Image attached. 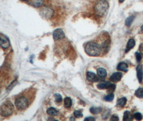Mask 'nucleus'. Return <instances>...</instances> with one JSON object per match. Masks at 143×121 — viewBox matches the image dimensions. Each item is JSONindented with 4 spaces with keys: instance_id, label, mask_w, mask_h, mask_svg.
Wrapping results in <instances>:
<instances>
[{
    "instance_id": "23",
    "label": "nucleus",
    "mask_w": 143,
    "mask_h": 121,
    "mask_svg": "<svg viewBox=\"0 0 143 121\" xmlns=\"http://www.w3.org/2000/svg\"><path fill=\"white\" fill-rule=\"evenodd\" d=\"M114 94H113V93H111V94H109V95H107L106 96L104 97V100L106 101H108V102H111V101H112L113 100H114Z\"/></svg>"
},
{
    "instance_id": "1",
    "label": "nucleus",
    "mask_w": 143,
    "mask_h": 121,
    "mask_svg": "<svg viewBox=\"0 0 143 121\" xmlns=\"http://www.w3.org/2000/svg\"><path fill=\"white\" fill-rule=\"evenodd\" d=\"M110 41L109 39H106L104 40L102 43L100 44L95 41H90L85 46L86 52L90 56H99L102 52V50L104 51H107L109 48Z\"/></svg>"
},
{
    "instance_id": "13",
    "label": "nucleus",
    "mask_w": 143,
    "mask_h": 121,
    "mask_svg": "<svg viewBox=\"0 0 143 121\" xmlns=\"http://www.w3.org/2000/svg\"><path fill=\"white\" fill-rule=\"evenodd\" d=\"M135 40L134 39H130L128 41V42L127 45V48L125 50V52H128L129 51H130L131 49L133 48L135 45Z\"/></svg>"
},
{
    "instance_id": "11",
    "label": "nucleus",
    "mask_w": 143,
    "mask_h": 121,
    "mask_svg": "<svg viewBox=\"0 0 143 121\" xmlns=\"http://www.w3.org/2000/svg\"><path fill=\"white\" fill-rule=\"evenodd\" d=\"M29 3L34 7H40L43 4L44 0H29Z\"/></svg>"
},
{
    "instance_id": "7",
    "label": "nucleus",
    "mask_w": 143,
    "mask_h": 121,
    "mask_svg": "<svg viewBox=\"0 0 143 121\" xmlns=\"http://www.w3.org/2000/svg\"><path fill=\"white\" fill-rule=\"evenodd\" d=\"M122 74L120 72H116L114 73L110 78V80L112 82H117L120 81L122 78Z\"/></svg>"
},
{
    "instance_id": "24",
    "label": "nucleus",
    "mask_w": 143,
    "mask_h": 121,
    "mask_svg": "<svg viewBox=\"0 0 143 121\" xmlns=\"http://www.w3.org/2000/svg\"><path fill=\"white\" fill-rule=\"evenodd\" d=\"M134 117L136 120H138V121H141L143 119V116L142 114L139 113H135L134 114Z\"/></svg>"
},
{
    "instance_id": "6",
    "label": "nucleus",
    "mask_w": 143,
    "mask_h": 121,
    "mask_svg": "<svg viewBox=\"0 0 143 121\" xmlns=\"http://www.w3.org/2000/svg\"><path fill=\"white\" fill-rule=\"evenodd\" d=\"M53 38L55 40H58L60 39H62L65 38V33L61 29H58L55 30L53 32Z\"/></svg>"
},
{
    "instance_id": "14",
    "label": "nucleus",
    "mask_w": 143,
    "mask_h": 121,
    "mask_svg": "<svg viewBox=\"0 0 143 121\" xmlns=\"http://www.w3.org/2000/svg\"><path fill=\"white\" fill-rule=\"evenodd\" d=\"M128 65L126 63L122 62V63H120L118 65L117 69L118 70L126 72L128 71Z\"/></svg>"
},
{
    "instance_id": "19",
    "label": "nucleus",
    "mask_w": 143,
    "mask_h": 121,
    "mask_svg": "<svg viewBox=\"0 0 143 121\" xmlns=\"http://www.w3.org/2000/svg\"><path fill=\"white\" fill-rule=\"evenodd\" d=\"M72 100L71 98H66L64 100V106L66 108H70L72 106Z\"/></svg>"
},
{
    "instance_id": "3",
    "label": "nucleus",
    "mask_w": 143,
    "mask_h": 121,
    "mask_svg": "<svg viewBox=\"0 0 143 121\" xmlns=\"http://www.w3.org/2000/svg\"><path fill=\"white\" fill-rule=\"evenodd\" d=\"M13 106L11 102L6 101L1 106L0 108V114L2 116H9L12 113Z\"/></svg>"
},
{
    "instance_id": "34",
    "label": "nucleus",
    "mask_w": 143,
    "mask_h": 121,
    "mask_svg": "<svg viewBox=\"0 0 143 121\" xmlns=\"http://www.w3.org/2000/svg\"><path fill=\"white\" fill-rule=\"evenodd\" d=\"M23 1H26V0H23Z\"/></svg>"
},
{
    "instance_id": "10",
    "label": "nucleus",
    "mask_w": 143,
    "mask_h": 121,
    "mask_svg": "<svg viewBox=\"0 0 143 121\" xmlns=\"http://www.w3.org/2000/svg\"><path fill=\"white\" fill-rule=\"evenodd\" d=\"M137 75L138 81L139 83H142L143 80V70L142 65H139L137 67Z\"/></svg>"
},
{
    "instance_id": "8",
    "label": "nucleus",
    "mask_w": 143,
    "mask_h": 121,
    "mask_svg": "<svg viewBox=\"0 0 143 121\" xmlns=\"http://www.w3.org/2000/svg\"><path fill=\"white\" fill-rule=\"evenodd\" d=\"M87 79L89 81H99L100 79L98 77H97L95 73L91 72H88L87 73Z\"/></svg>"
},
{
    "instance_id": "33",
    "label": "nucleus",
    "mask_w": 143,
    "mask_h": 121,
    "mask_svg": "<svg viewBox=\"0 0 143 121\" xmlns=\"http://www.w3.org/2000/svg\"><path fill=\"white\" fill-rule=\"evenodd\" d=\"M141 29H142V31H143V25L142 26V27H141Z\"/></svg>"
},
{
    "instance_id": "17",
    "label": "nucleus",
    "mask_w": 143,
    "mask_h": 121,
    "mask_svg": "<svg viewBox=\"0 0 143 121\" xmlns=\"http://www.w3.org/2000/svg\"><path fill=\"white\" fill-rule=\"evenodd\" d=\"M47 114L50 116H57L58 114V112L55 108L51 107L47 110Z\"/></svg>"
},
{
    "instance_id": "32",
    "label": "nucleus",
    "mask_w": 143,
    "mask_h": 121,
    "mask_svg": "<svg viewBox=\"0 0 143 121\" xmlns=\"http://www.w3.org/2000/svg\"><path fill=\"white\" fill-rule=\"evenodd\" d=\"M74 120V121L75 120V119H74V118H72H72H71V119H70V120Z\"/></svg>"
},
{
    "instance_id": "27",
    "label": "nucleus",
    "mask_w": 143,
    "mask_h": 121,
    "mask_svg": "<svg viewBox=\"0 0 143 121\" xmlns=\"http://www.w3.org/2000/svg\"><path fill=\"white\" fill-rule=\"evenodd\" d=\"M136 54V59H137V60L138 62H140L141 60H142V56H141V54L138 53V52H136L135 53Z\"/></svg>"
},
{
    "instance_id": "25",
    "label": "nucleus",
    "mask_w": 143,
    "mask_h": 121,
    "mask_svg": "<svg viewBox=\"0 0 143 121\" xmlns=\"http://www.w3.org/2000/svg\"><path fill=\"white\" fill-rule=\"evenodd\" d=\"M74 115L76 118H80V117H82L83 116L82 113L80 111H79V110H75L74 112Z\"/></svg>"
},
{
    "instance_id": "30",
    "label": "nucleus",
    "mask_w": 143,
    "mask_h": 121,
    "mask_svg": "<svg viewBox=\"0 0 143 121\" xmlns=\"http://www.w3.org/2000/svg\"><path fill=\"white\" fill-rule=\"evenodd\" d=\"M139 50L141 52V53L143 54V44L141 45L140 47H139Z\"/></svg>"
},
{
    "instance_id": "18",
    "label": "nucleus",
    "mask_w": 143,
    "mask_h": 121,
    "mask_svg": "<svg viewBox=\"0 0 143 121\" xmlns=\"http://www.w3.org/2000/svg\"><path fill=\"white\" fill-rule=\"evenodd\" d=\"M127 99L125 98H121L117 101V106L119 107H123L127 103Z\"/></svg>"
},
{
    "instance_id": "22",
    "label": "nucleus",
    "mask_w": 143,
    "mask_h": 121,
    "mask_svg": "<svg viewBox=\"0 0 143 121\" xmlns=\"http://www.w3.org/2000/svg\"><path fill=\"white\" fill-rule=\"evenodd\" d=\"M135 18V17L134 16H131L130 17H128V18L125 20V25L128 26H130L131 23L133 22V20Z\"/></svg>"
},
{
    "instance_id": "12",
    "label": "nucleus",
    "mask_w": 143,
    "mask_h": 121,
    "mask_svg": "<svg viewBox=\"0 0 143 121\" xmlns=\"http://www.w3.org/2000/svg\"><path fill=\"white\" fill-rule=\"evenodd\" d=\"M112 85V84L109 81H107L105 82L100 83L97 85V87L99 89H106L109 88Z\"/></svg>"
},
{
    "instance_id": "28",
    "label": "nucleus",
    "mask_w": 143,
    "mask_h": 121,
    "mask_svg": "<svg viewBox=\"0 0 143 121\" xmlns=\"http://www.w3.org/2000/svg\"><path fill=\"white\" fill-rule=\"evenodd\" d=\"M111 121H119V118L117 116L113 115L110 118Z\"/></svg>"
},
{
    "instance_id": "20",
    "label": "nucleus",
    "mask_w": 143,
    "mask_h": 121,
    "mask_svg": "<svg viewBox=\"0 0 143 121\" xmlns=\"http://www.w3.org/2000/svg\"><path fill=\"white\" fill-rule=\"evenodd\" d=\"M102 108H95V107H92L90 108V111L93 114H98L102 112Z\"/></svg>"
},
{
    "instance_id": "31",
    "label": "nucleus",
    "mask_w": 143,
    "mask_h": 121,
    "mask_svg": "<svg viewBox=\"0 0 143 121\" xmlns=\"http://www.w3.org/2000/svg\"><path fill=\"white\" fill-rule=\"evenodd\" d=\"M124 1H125V0H119V2L120 3H122V2H123Z\"/></svg>"
},
{
    "instance_id": "21",
    "label": "nucleus",
    "mask_w": 143,
    "mask_h": 121,
    "mask_svg": "<svg viewBox=\"0 0 143 121\" xmlns=\"http://www.w3.org/2000/svg\"><path fill=\"white\" fill-rule=\"evenodd\" d=\"M135 95L138 98H143V88H139L136 91Z\"/></svg>"
},
{
    "instance_id": "26",
    "label": "nucleus",
    "mask_w": 143,
    "mask_h": 121,
    "mask_svg": "<svg viewBox=\"0 0 143 121\" xmlns=\"http://www.w3.org/2000/svg\"><path fill=\"white\" fill-rule=\"evenodd\" d=\"M55 101L57 102H61L62 101V97L59 94H55L54 95Z\"/></svg>"
},
{
    "instance_id": "4",
    "label": "nucleus",
    "mask_w": 143,
    "mask_h": 121,
    "mask_svg": "<svg viewBox=\"0 0 143 121\" xmlns=\"http://www.w3.org/2000/svg\"><path fill=\"white\" fill-rule=\"evenodd\" d=\"M15 105L17 108L19 110H23L26 108L29 105L27 99L24 96H21L17 99L15 101Z\"/></svg>"
},
{
    "instance_id": "9",
    "label": "nucleus",
    "mask_w": 143,
    "mask_h": 121,
    "mask_svg": "<svg viewBox=\"0 0 143 121\" xmlns=\"http://www.w3.org/2000/svg\"><path fill=\"white\" fill-rule=\"evenodd\" d=\"M0 45L3 48H8L10 46V43L8 39L5 37H0Z\"/></svg>"
},
{
    "instance_id": "29",
    "label": "nucleus",
    "mask_w": 143,
    "mask_h": 121,
    "mask_svg": "<svg viewBox=\"0 0 143 121\" xmlns=\"http://www.w3.org/2000/svg\"><path fill=\"white\" fill-rule=\"evenodd\" d=\"M95 118H94V117H87V118H86L85 119V121H95Z\"/></svg>"
},
{
    "instance_id": "15",
    "label": "nucleus",
    "mask_w": 143,
    "mask_h": 121,
    "mask_svg": "<svg viewBox=\"0 0 143 121\" xmlns=\"http://www.w3.org/2000/svg\"><path fill=\"white\" fill-rule=\"evenodd\" d=\"M97 73L101 77H106L107 75V72L105 69L103 68H99L97 69Z\"/></svg>"
},
{
    "instance_id": "5",
    "label": "nucleus",
    "mask_w": 143,
    "mask_h": 121,
    "mask_svg": "<svg viewBox=\"0 0 143 121\" xmlns=\"http://www.w3.org/2000/svg\"><path fill=\"white\" fill-rule=\"evenodd\" d=\"M40 15L44 18L49 19L53 15V10L48 6H44L41 8L39 11Z\"/></svg>"
},
{
    "instance_id": "16",
    "label": "nucleus",
    "mask_w": 143,
    "mask_h": 121,
    "mask_svg": "<svg viewBox=\"0 0 143 121\" xmlns=\"http://www.w3.org/2000/svg\"><path fill=\"white\" fill-rule=\"evenodd\" d=\"M133 120V116H132L131 113L129 112L126 111L125 112L123 116V120L124 121H131Z\"/></svg>"
},
{
    "instance_id": "2",
    "label": "nucleus",
    "mask_w": 143,
    "mask_h": 121,
    "mask_svg": "<svg viewBox=\"0 0 143 121\" xmlns=\"http://www.w3.org/2000/svg\"><path fill=\"white\" fill-rule=\"evenodd\" d=\"M109 8V4L107 0H97L94 5V12L99 17H104L107 15Z\"/></svg>"
}]
</instances>
